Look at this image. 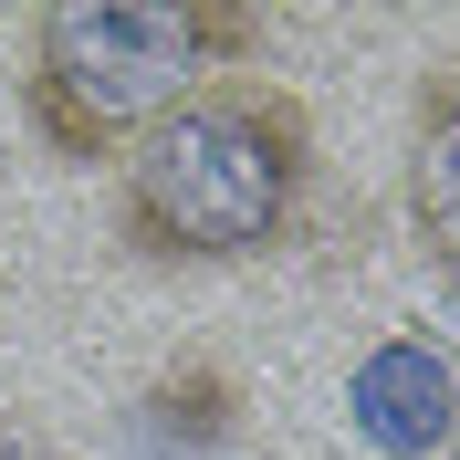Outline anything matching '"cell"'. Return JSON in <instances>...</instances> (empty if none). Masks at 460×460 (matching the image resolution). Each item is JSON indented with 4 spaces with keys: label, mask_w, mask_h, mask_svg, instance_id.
Here are the masks:
<instances>
[{
    "label": "cell",
    "mask_w": 460,
    "mask_h": 460,
    "mask_svg": "<svg viewBox=\"0 0 460 460\" xmlns=\"http://www.w3.org/2000/svg\"><path fill=\"white\" fill-rule=\"evenodd\" d=\"M314 189V126L283 84L261 74H220L189 105H168L126 146V189H115V230L137 261H252L304 220Z\"/></svg>",
    "instance_id": "6da1fadb"
},
{
    "label": "cell",
    "mask_w": 460,
    "mask_h": 460,
    "mask_svg": "<svg viewBox=\"0 0 460 460\" xmlns=\"http://www.w3.org/2000/svg\"><path fill=\"white\" fill-rule=\"evenodd\" d=\"M261 53L252 0H53L31 22V137L53 157H126L168 105Z\"/></svg>",
    "instance_id": "7a4b0ae2"
},
{
    "label": "cell",
    "mask_w": 460,
    "mask_h": 460,
    "mask_svg": "<svg viewBox=\"0 0 460 460\" xmlns=\"http://www.w3.org/2000/svg\"><path fill=\"white\" fill-rule=\"evenodd\" d=\"M408 230L419 252L460 283V63H439L419 94V137H408Z\"/></svg>",
    "instance_id": "3957f363"
},
{
    "label": "cell",
    "mask_w": 460,
    "mask_h": 460,
    "mask_svg": "<svg viewBox=\"0 0 460 460\" xmlns=\"http://www.w3.org/2000/svg\"><path fill=\"white\" fill-rule=\"evenodd\" d=\"M0 460H63V450L31 429V419H0Z\"/></svg>",
    "instance_id": "277c9868"
}]
</instances>
